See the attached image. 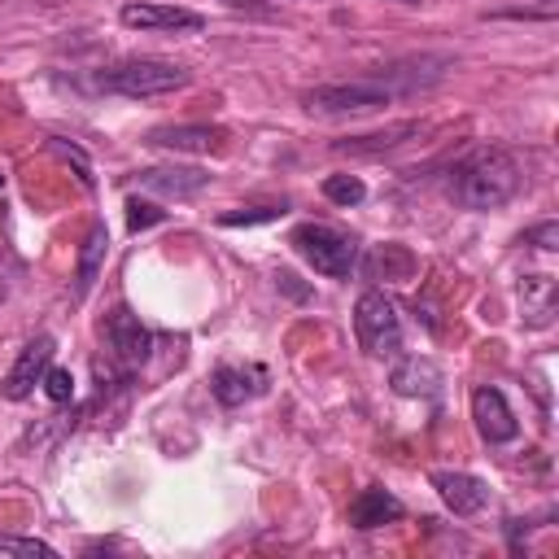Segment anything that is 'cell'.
I'll return each instance as SVG.
<instances>
[{"label": "cell", "instance_id": "8", "mask_svg": "<svg viewBox=\"0 0 559 559\" xmlns=\"http://www.w3.org/2000/svg\"><path fill=\"white\" fill-rule=\"evenodd\" d=\"M122 26L131 31H201V13L183 9V4H148V0H131L118 9Z\"/></svg>", "mask_w": 559, "mask_h": 559}, {"label": "cell", "instance_id": "4", "mask_svg": "<svg viewBox=\"0 0 559 559\" xmlns=\"http://www.w3.org/2000/svg\"><path fill=\"white\" fill-rule=\"evenodd\" d=\"M293 249H297L319 275H332V280H345V275L354 271V262H358V245H354L345 231L328 227V223H301V227L293 231Z\"/></svg>", "mask_w": 559, "mask_h": 559}, {"label": "cell", "instance_id": "13", "mask_svg": "<svg viewBox=\"0 0 559 559\" xmlns=\"http://www.w3.org/2000/svg\"><path fill=\"white\" fill-rule=\"evenodd\" d=\"M402 515H406V507H402L389 489H380V485L362 489V493L349 502V524H354V528H380V524H393V520H402Z\"/></svg>", "mask_w": 559, "mask_h": 559}, {"label": "cell", "instance_id": "25", "mask_svg": "<svg viewBox=\"0 0 559 559\" xmlns=\"http://www.w3.org/2000/svg\"><path fill=\"white\" fill-rule=\"evenodd\" d=\"M528 245H537V249H559V223H537L533 231H528Z\"/></svg>", "mask_w": 559, "mask_h": 559}, {"label": "cell", "instance_id": "23", "mask_svg": "<svg viewBox=\"0 0 559 559\" xmlns=\"http://www.w3.org/2000/svg\"><path fill=\"white\" fill-rule=\"evenodd\" d=\"M162 218H166V210H157L153 201H140V197H131V201H127V227H131V231L157 227Z\"/></svg>", "mask_w": 559, "mask_h": 559}, {"label": "cell", "instance_id": "18", "mask_svg": "<svg viewBox=\"0 0 559 559\" xmlns=\"http://www.w3.org/2000/svg\"><path fill=\"white\" fill-rule=\"evenodd\" d=\"M105 253H109V231H105V223H92V231H87V240H83V249H79L74 297H83V293L92 288V280H96V271H100V262H105Z\"/></svg>", "mask_w": 559, "mask_h": 559}, {"label": "cell", "instance_id": "27", "mask_svg": "<svg viewBox=\"0 0 559 559\" xmlns=\"http://www.w3.org/2000/svg\"><path fill=\"white\" fill-rule=\"evenodd\" d=\"M402 4H419V0H402Z\"/></svg>", "mask_w": 559, "mask_h": 559}, {"label": "cell", "instance_id": "10", "mask_svg": "<svg viewBox=\"0 0 559 559\" xmlns=\"http://www.w3.org/2000/svg\"><path fill=\"white\" fill-rule=\"evenodd\" d=\"M432 489L441 493V502H445L459 520L485 511V502H489V485H485L480 476H472V472H432Z\"/></svg>", "mask_w": 559, "mask_h": 559}, {"label": "cell", "instance_id": "24", "mask_svg": "<svg viewBox=\"0 0 559 559\" xmlns=\"http://www.w3.org/2000/svg\"><path fill=\"white\" fill-rule=\"evenodd\" d=\"M280 214H284V205H253V210L218 214V223H223V227H249V223H271V218H280Z\"/></svg>", "mask_w": 559, "mask_h": 559}, {"label": "cell", "instance_id": "21", "mask_svg": "<svg viewBox=\"0 0 559 559\" xmlns=\"http://www.w3.org/2000/svg\"><path fill=\"white\" fill-rule=\"evenodd\" d=\"M57 550L39 537H9L0 533V559H52Z\"/></svg>", "mask_w": 559, "mask_h": 559}, {"label": "cell", "instance_id": "6", "mask_svg": "<svg viewBox=\"0 0 559 559\" xmlns=\"http://www.w3.org/2000/svg\"><path fill=\"white\" fill-rule=\"evenodd\" d=\"M100 332H105V341H109V349H114V358H118L122 367L148 362V354H153V332H148V328L140 323V314H131L127 306H114V310L105 314Z\"/></svg>", "mask_w": 559, "mask_h": 559}, {"label": "cell", "instance_id": "16", "mask_svg": "<svg viewBox=\"0 0 559 559\" xmlns=\"http://www.w3.org/2000/svg\"><path fill=\"white\" fill-rule=\"evenodd\" d=\"M419 131V122H393V127H384V131H371V135H349V140H336L332 148L336 153H349V157H376V153H384V148H397L406 135H415Z\"/></svg>", "mask_w": 559, "mask_h": 559}, {"label": "cell", "instance_id": "2", "mask_svg": "<svg viewBox=\"0 0 559 559\" xmlns=\"http://www.w3.org/2000/svg\"><path fill=\"white\" fill-rule=\"evenodd\" d=\"M96 92H114V96H166L175 87L188 83V70L175 61H157V57H140V61H118L105 66L87 79Z\"/></svg>", "mask_w": 559, "mask_h": 559}, {"label": "cell", "instance_id": "11", "mask_svg": "<svg viewBox=\"0 0 559 559\" xmlns=\"http://www.w3.org/2000/svg\"><path fill=\"white\" fill-rule=\"evenodd\" d=\"M205 183H210V175L197 170V166H148V170H140V188L162 192V197H175V201L197 197Z\"/></svg>", "mask_w": 559, "mask_h": 559}, {"label": "cell", "instance_id": "28", "mask_svg": "<svg viewBox=\"0 0 559 559\" xmlns=\"http://www.w3.org/2000/svg\"><path fill=\"white\" fill-rule=\"evenodd\" d=\"M546 4H550V0H546Z\"/></svg>", "mask_w": 559, "mask_h": 559}, {"label": "cell", "instance_id": "15", "mask_svg": "<svg viewBox=\"0 0 559 559\" xmlns=\"http://www.w3.org/2000/svg\"><path fill=\"white\" fill-rule=\"evenodd\" d=\"M520 301H524V323H528V328H546V323L555 319V306H559L555 275H524Z\"/></svg>", "mask_w": 559, "mask_h": 559}, {"label": "cell", "instance_id": "19", "mask_svg": "<svg viewBox=\"0 0 559 559\" xmlns=\"http://www.w3.org/2000/svg\"><path fill=\"white\" fill-rule=\"evenodd\" d=\"M367 266H371L376 280H380V275H384V280H411V275H415V258H411L402 245H376Z\"/></svg>", "mask_w": 559, "mask_h": 559}, {"label": "cell", "instance_id": "20", "mask_svg": "<svg viewBox=\"0 0 559 559\" xmlns=\"http://www.w3.org/2000/svg\"><path fill=\"white\" fill-rule=\"evenodd\" d=\"M323 197H328L332 205H345V210H349V205H358V201L367 197V183H362L358 175H328V179H323Z\"/></svg>", "mask_w": 559, "mask_h": 559}, {"label": "cell", "instance_id": "1", "mask_svg": "<svg viewBox=\"0 0 559 559\" xmlns=\"http://www.w3.org/2000/svg\"><path fill=\"white\" fill-rule=\"evenodd\" d=\"M520 188V162L507 148H476L450 175V197L463 210H498Z\"/></svg>", "mask_w": 559, "mask_h": 559}, {"label": "cell", "instance_id": "22", "mask_svg": "<svg viewBox=\"0 0 559 559\" xmlns=\"http://www.w3.org/2000/svg\"><path fill=\"white\" fill-rule=\"evenodd\" d=\"M39 384H44V397H48V402H57V406H66V402L74 397V376H70L66 367H48Z\"/></svg>", "mask_w": 559, "mask_h": 559}, {"label": "cell", "instance_id": "3", "mask_svg": "<svg viewBox=\"0 0 559 559\" xmlns=\"http://www.w3.org/2000/svg\"><path fill=\"white\" fill-rule=\"evenodd\" d=\"M354 336L358 345L371 354V358H397L402 349V319H397V306L367 288L358 301H354Z\"/></svg>", "mask_w": 559, "mask_h": 559}, {"label": "cell", "instance_id": "9", "mask_svg": "<svg viewBox=\"0 0 559 559\" xmlns=\"http://www.w3.org/2000/svg\"><path fill=\"white\" fill-rule=\"evenodd\" d=\"M472 419H476V428H480V437H485L489 445H502V441H511V437L520 432L515 411L507 406L502 389H493V384H480V389L472 393Z\"/></svg>", "mask_w": 559, "mask_h": 559}, {"label": "cell", "instance_id": "12", "mask_svg": "<svg viewBox=\"0 0 559 559\" xmlns=\"http://www.w3.org/2000/svg\"><path fill=\"white\" fill-rule=\"evenodd\" d=\"M210 389L223 406H245L249 397L266 393V371L262 367H218Z\"/></svg>", "mask_w": 559, "mask_h": 559}, {"label": "cell", "instance_id": "14", "mask_svg": "<svg viewBox=\"0 0 559 559\" xmlns=\"http://www.w3.org/2000/svg\"><path fill=\"white\" fill-rule=\"evenodd\" d=\"M389 384H393V393H402V397H432V393L441 389V367H437L432 358H402V362L393 367Z\"/></svg>", "mask_w": 559, "mask_h": 559}, {"label": "cell", "instance_id": "17", "mask_svg": "<svg viewBox=\"0 0 559 559\" xmlns=\"http://www.w3.org/2000/svg\"><path fill=\"white\" fill-rule=\"evenodd\" d=\"M223 140V131L218 127H157V131H148V144H157V148H175V153H197V148H214Z\"/></svg>", "mask_w": 559, "mask_h": 559}, {"label": "cell", "instance_id": "26", "mask_svg": "<svg viewBox=\"0 0 559 559\" xmlns=\"http://www.w3.org/2000/svg\"><path fill=\"white\" fill-rule=\"evenodd\" d=\"M223 4H231V9H249V13H262V17L271 13V9H266V4H258V0H223Z\"/></svg>", "mask_w": 559, "mask_h": 559}, {"label": "cell", "instance_id": "7", "mask_svg": "<svg viewBox=\"0 0 559 559\" xmlns=\"http://www.w3.org/2000/svg\"><path fill=\"white\" fill-rule=\"evenodd\" d=\"M52 354H57V341H52L48 332H39L35 341H26V349L17 354V362H13V367H9V376H4V397H9V402L31 397V393H35V384L44 380V371H48Z\"/></svg>", "mask_w": 559, "mask_h": 559}, {"label": "cell", "instance_id": "5", "mask_svg": "<svg viewBox=\"0 0 559 559\" xmlns=\"http://www.w3.org/2000/svg\"><path fill=\"white\" fill-rule=\"evenodd\" d=\"M389 100H393V92L384 83H376L371 74L349 79V83H323V87L306 92V109H314V114H371Z\"/></svg>", "mask_w": 559, "mask_h": 559}]
</instances>
